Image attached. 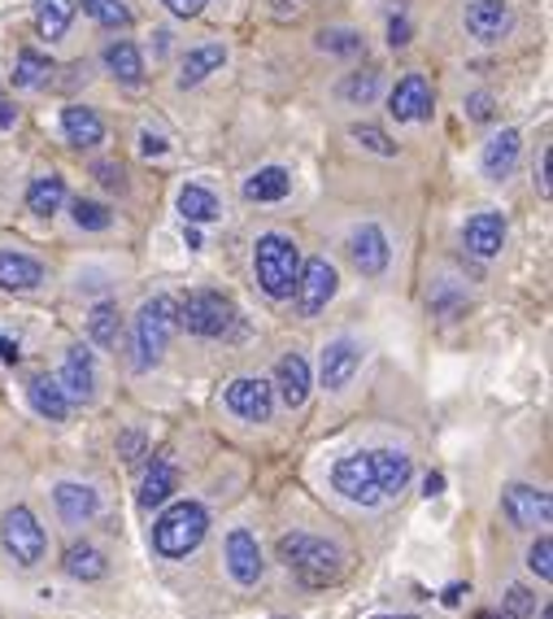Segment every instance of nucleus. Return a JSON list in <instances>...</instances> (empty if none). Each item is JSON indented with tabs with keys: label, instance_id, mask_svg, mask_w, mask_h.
Instances as JSON below:
<instances>
[{
	"label": "nucleus",
	"instance_id": "f03ea898",
	"mask_svg": "<svg viewBox=\"0 0 553 619\" xmlns=\"http://www.w3.org/2000/svg\"><path fill=\"white\" fill-rule=\"evenodd\" d=\"M253 271H257V284H261L266 297H275V302L293 297L297 275H302V249H297V240H288L284 232L257 236V245H253Z\"/></svg>",
	"mask_w": 553,
	"mask_h": 619
},
{
	"label": "nucleus",
	"instance_id": "ea45409f",
	"mask_svg": "<svg viewBox=\"0 0 553 619\" xmlns=\"http://www.w3.org/2000/svg\"><path fill=\"white\" fill-rule=\"evenodd\" d=\"M318 49L353 57V52H362V36H357V31H323V36H318Z\"/></svg>",
	"mask_w": 553,
	"mask_h": 619
},
{
	"label": "nucleus",
	"instance_id": "4c0bfd02",
	"mask_svg": "<svg viewBox=\"0 0 553 619\" xmlns=\"http://www.w3.org/2000/svg\"><path fill=\"white\" fill-rule=\"evenodd\" d=\"M527 616H536V598H532V589L510 584V589H505V619H527Z\"/></svg>",
	"mask_w": 553,
	"mask_h": 619
},
{
	"label": "nucleus",
	"instance_id": "4be33fe9",
	"mask_svg": "<svg viewBox=\"0 0 553 619\" xmlns=\"http://www.w3.org/2000/svg\"><path fill=\"white\" fill-rule=\"evenodd\" d=\"M105 66H109V75H113L122 88H140V83H145V57H140V49H136L131 40H113V45L105 49Z\"/></svg>",
	"mask_w": 553,
	"mask_h": 619
},
{
	"label": "nucleus",
	"instance_id": "2eb2a0df",
	"mask_svg": "<svg viewBox=\"0 0 553 619\" xmlns=\"http://www.w3.org/2000/svg\"><path fill=\"white\" fill-rule=\"evenodd\" d=\"M357 366H362V345L357 341H332L323 350V362H318V380H323L327 393H340L357 375Z\"/></svg>",
	"mask_w": 553,
	"mask_h": 619
},
{
	"label": "nucleus",
	"instance_id": "aec40b11",
	"mask_svg": "<svg viewBox=\"0 0 553 619\" xmlns=\"http://www.w3.org/2000/svg\"><path fill=\"white\" fill-rule=\"evenodd\" d=\"M371 471H375L379 493L384 498H397L405 484H409V475H414V463H409V454H402V450H375L371 454Z\"/></svg>",
	"mask_w": 553,
	"mask_h": 619
},
{
	"label": "nucleus",
	"instance_id": "49530a36",
	"mask_svg": "<svg viewBox=\"0 0 553 619\" xmlns=\"http://www.w3.org/2000/svg\"><path fill=\"white\" fill-rule=\"evenodd\" d=\"M140 149H145L149 157H161L166 154V140H161V136H152V131H145V136H140Z\"/></svg>",
	"mask_w": 553,
	"mask_h": 619
},
{
	"label": "nucleus",
	"instance_id": "ddd939ff",
	"mask_svg": "<svg viewBox=\"0 0 553 619\" xmlns=\"http://www.w3.org/2000/svg\"><path fill=\"white\" fill-rule=\"evenodd\" d=\"M510 27H514V13H510L505 0H475V4L466 9V31H471L480 45H497V40H505Z\"/></svg>",
	"mask_w": 553,
	"mask_h": 619
},
{
	"label": "nucleus",
	"instance_id": "f257e3e1",
	"mask_svg": "<svg viewBox=\"0 0 553 619\" xmlns=\"http://www.w3.org/2000/svg\"><path fill=\"white\" fill-rule=\"evenodd\" d=\"M279 559L309 589H323V584L340 580V571H345V550L323 541V537H309V532L279 537Z\"/></svg>",
	"mask_w": 553,
	"mask_h": 619
},
{
	"label": "nucleus",
	"instance_id": "6ab92c4d",
	"mask_svg": "<svg viewBox=\"0 0 553 619\" xmlns=\"http://www.w3.org/2000/svg\"><path fill=\"white\" fill-rule=\"evenodd\" d=\"M45 284V266L18 249H0V288L4 293H31Z\"/></svg>",
	"mask_w": 553,
	"mask_h": 619
},
{
	"label": "nucleus",
	"instance_id": "09e8293b",
	"mask_svg": "<svg viewBox=\"0 0 553 619\" xmlns=\"http://www.w3.org/2000/svg\"><path fill=\"white\" fill-rule=\"evenodd\" d=\"M423 493H427V498H441V493H445V475H436V471H432V475L423 480Z\"/></svg>",
	"mask_w": 553,
	"mask_h": 619
},
{
	"label": "nucleus",
	"instance_id": "39448f33",
	"mask_svg": "<svg viewBox=\"0 0 553 619\" xmlns=\"http://www.w3.org/2000/svg\"><path fill=\"white\" fill-rule=\"evenodd\" d=\"M175 318H179V327H188L192 336H205V341H214V336H227L231 332V323H236V306L223 297V293H188L184 302H175Z\"/></svg>",
	"mask_w": 553,
	"mask_h": 619
},
{
	"label": "nucleus",
	"instance_id": "7c9ffc66",
	"mask_svg": "<svg viewBox=\"0 0 553 619\" xmlns=\"http://www.w3.org/2000/svg\"><path fill=\"white\" fill-rule=\"evenodd\" d=\"M75 18V0H36V27L45 40H61L70 31Z\"/></svg>",
	"mask_w": 553,
	"mask_h": 619
},
{
	"label": "nucleus",
	"instance_id": "0eeeda50",
	"mask_svg": "<svg viewBox=\"0 0 553 619\" xmlns=\"http://www.w3.org/2000/svg\"><path fill=\"white\" fill-rule=\"evenodd\" d=\"M336 288H340L336 266H332L327 258H309L302 266V275H297V288H293L297 310H302L305 318H314L318 310H327V302L336 297Z\"/></svg>",
	"mask_w": 553,
	"mask_h": 619
},
{
	"label": "nucleus",
	"instance_id": "e433bc0d",
	"mask_svg": "<svg viewBox=\"0 0 553 619\" xmlns=\"http://www.w3.org/2000/svg\"><path fill=\"white\" fill-rule=\"evenodd\" d=\"M375 92H379V75L375 70H362V75H349L345 83H340V97L353 105H371L375 101Z\"/></svg>",
	"mask_w": 553,
	"mask_h": 619
},
{
	"label": "nucleus",
	"instance_id": "37998d69",
	"mask_svg": "<svg viewBox=\"0 0 553 619\" xmlns=\"http://www.w3.org/2000/svg\"><path fill=\"white\" fill-rule=\"evenodd\" d=\"M92 175L101 179L105 188H118V193L127 188V175H122V166H113V161H97V166H92Z\"/></svg>",
	"mask_w": 553,
	"mask_h": 619
},
{
	"label": "nucleus",
	"instance_id": "412c9836",
	"mask_svg": "<svg viewBox=\"0 0 553 619\" xmlns=\"http://www.w3.org/2000/svg\"><path fill=\"white\" fill-rule=\"evenodd\" d=\"M275 384H279V397H284V406H305V397H309V362L302 354H284L279 366H275Z\"/></svg>",
	"mask_w": 553,
	"mask_h": 619
},
{
	"label": "nucleus",
	"instance_id": "2f4dec72",
	"mask_svg": "<svg viewBox=\"0 0 553 619\" xmlns=\"http://www.w3.org/2000/svg\"><path fill=\"white\" fill-rule=\"evenodd\" d=\"M179 214H184L188 223H214V218L223 214V206H218V197H214L209 188L188 184V188L179 193Z\"/></svg>",
	"mask_w": 553,
	"mask_h": 619
},
{
	"label": "nucleus",
	"instance_id": "4d7b16f0",
	"mask_svg": "<svg viewBox=\"0 0 553 619\" xmlns=\"http://www.w3.org/2000/svg\"><path fill=\"white\" fill-rule=\"evenodd\" d=\"M375 619H414V616H375Z\"/></svg>",
	"mask_w": 553,
	"mask_h": 619
},
{
	"label": "nucleus",
	"instance_id": "9d476101",
	"mask_svg": "<svg viewBox=\"0 0 553 619\" xmlns=\"http://www.w3.org/2000/svg\"><path fill=\"white\" fill-rule=\"evenodd\" d=\"M227 411L240 414L245 423H266L270 411H275V389H270L261 375L231 380V384H227Z\"/></svg>",
	"mask_w": 553,
	"mask_h": 619
},
{
	"label": "nucleus",
	"instance_id": "603ef678",
	"mask_svg": "<svg viewBox=\"0 0 553 619\" xmlns=\"http://www.w3.org/2000/svg\"><path fill=\"white\" fill-rule=\"evenodd\" d=\"M462 598H466V584H450V589H445V598H441V602H445V607H457V602H462Z\"/></svg>",
	"mask_w": 553,
	"mask_h": 619
},
{
	"label": "nucleus",
	"instance_id": "c9c22d12",
	"mask_svg": "<svg viewBox=\"0 0 553 619\" xmlns=\"http://www.w3.org/2000/svg\"><path fill=\"white\" fill-rule=\"evenodd\" d=\"M70 218H75V227H83V232H105V227H113V209L101 206V202H88V197H79V202L70 206Z\"/></svg>",
	"mask_w": 553,
	"mask_h": 619
},
{
	"label": "nucleus",
	"instance_id": "8fccbe9b",
	"mask_svg": "<svg viewBox=\"0 0 553 619\" xmlns=\"http://www.w3.org/2000/svg\"><path fill=\"white\" fill-rule=\"evenodd\" d=\"M136 454H140V432H131V436H122V459L131 463Z\"/></svg>",
	"mask_w": 553,
	"mask_h": 619
},
{
	"label": "nucleus",
	"instance_id": "c756f323",
	"mask_svg": "<svg viewBox=\"0 0 553 619\" xmlns=\"http://www.w3.org/2000/svg\"><path fill=\"white\" fill-rule=\"evenodd\" d=\"M61 202H66V179L61 175H40V179H31V188H27V209L31 214H40V218H49V214H57L61 209Z\"/></svg>",
	"mask_w": 553,
	"mask_h": 619
},
{
	"label": "nucleus",
	"instance_id": "dca6fc26",
	"mask_svg": "<svg viewBox=\"0 0 553 619\" xmlns=\"http://www.w3.org/2000/svg\"><path fill=\"white\" fill-rule=\"evenodd\" d=\"M61 393L70 397V402H92V393H97V362L92 354L83 350V345H75L66 362H61Z\"/></svg>",
	"mask_w": 553,
	"mask_h": 619
},
{
	"label": "nucleus",
	"instance_id": "58836bf2",
	"mask_svg": "<svg viewBox=\"0 0 553 619\" xmlns=\"http://www.w3.org/2000/svg\"><path fill=\"white\" fill-rule=\"evenodd\" d=\"M353 140H362L371 154H384V157L397 154V145L388 140V131H379V127H371V122H357V127H353Z\"/></svg>",
	"mask_w": 553,
	"mask_h": 619
},
{
	"label": "nucleus",
	"instance_id": "72a5a7b5",
	"mask_svg": "<svg viewBox=\"0 0 553 619\" xmlns=\"http://www.w3.org/2000/svg\"><path fill=\"white\" fill-rule=\"evenodd\" d=\"M49 70H52V61L45 52L22 49L18 52V66H13V83H18V88H40V83L49 79Z\"/></svg>",
	"mask_w": 553,
	"mask_h": 619
},
{
	"label": "nucleus",
	"instance_id": "6e6552de",
	"mask_svg": "<svg viewBox=\"0 0 553 619\" xmlns=\"http://www.w3.org/2000/svg\"><path fill=\"white\" fill-rule=\"evenodd\" d=\"M332 484H336V493H345L349 502H362V507H379L384 502V493L375 484V471H371V454L340 459L336 471H332Z\"/></svg>",
	"mask_w": 553,
	"mask_h": 619
},
{
	"label": "nucleus",
	"instance_id": "864d4df0",
	"mask_svg": "<svg viewBox=\"0 0 553 619\" xmlns=\"http://www.w3.org/2000/svg\"><path fill=\"white\" fill-rule=\"evenodd\" d=\"M184 240H188V249H201V232H197V223L184 227Z\"/></svg>",
	"mask_w": 553,
	"mask_h": 619
},
{
	"label": "nucleus",
	"instance_id": "f3484780",
	"mask_svg": "<svg viewBox=\"0 0 553 619\" xmlns=\"http://www.w3.org/2000/svg\"><path fill=\"white\" fill-rule=\"evenodd\" d=\"M227 571L236 584H257L261 580V550H257V537L236 528L227 537Z\"/></svg>",
	"mask_w": 553,
	"mask_h": 619
},
{
	"label": "nucleus",
	"instance_id": "a211bd4d",
	"mask_svg": "<svg viewBox=\"0 0 553 619\" xmlns=\"http://www.w3.org/2000/svg\"><path fill=\"white\" fill-rule=\"evenodd\" d=\"M61 131H66V140H70L75 149H97L105 140L101 114L88 109V105H66V109H61Z\"/></svg>",
	"mask_w": 553,
	"mask_h": 619
},
{
	"label": "nucleus",
	"instance_id": "423d86ee",
	"mask_svg": "<svg viewBox=\"0 0 553 619\" xmlns=\"http://www.w3.org/2000/svg\"><path fill=\"white\" fill-rule=\"evenodd\" d=\"M0 541H4V554L18 563V568H36L49 550V537L40 528V519L31 507H9V515L0 523Z\"/></svg>",
	"mask_w": 553,
	"mask_h": 619
},
{
	"label": "nucleus",
	"instance_id": "cd10ccee",
	"mask_svg": "<svg viewBox=\"0 0 553 619\" xmlns=\"http://www.w3.org/2000/svg\"><path fill=\"white\" fill-rule=\"evenodd\" d=\"M223 61H227V49H223V45H201V49H192L184 57V66H179V88H197V83H205Z\"/></svg>",
	"mask_w": 553,
	"mask_h": 619
},
{
	"label": "nucleus",
	"instance_id": "1a4fd4ad",
	"mask_svg": "<svg viewBox=\"0 0 553 619\" xmlns=\"http://www.w3.org/2000/svg\"><path fill=\"white\" fill-rule=\"evenodd\" d=\"M432 109H436V92H432L427 75H402L397 88L388 92V114L397 122H423V118H432Z\"/></svg>",
	"mask_w": 553,
	"mask_h": 619
},
{
	"label": "nucleus",
	"instance_id": "5fc2aeb1",
	"mask_svg": "<svg viewBox=\"0 0 553 619\" xmlns=\"http://www.w3.org/2000/svg\"><path fill=\"white\" fill-rule=\"evenodd\" d=\"M0 127H13V105L0 97Z\"/></svg>",
	"mask_w": 553,
	"mask_h": 619
},
{
	"label": "nucleus",
	"instance_id": "3c124183",
	"mask_svg": "<svg viewBox=\"0 0 553 619\" xmlns=\"http://www.w3.org/2000/svg\"><path fill=\"white\" fill-rule=\"evenodd\" d=\"M18 358H22V354H18V345H13L9 336H0V362H9V366H13Z\"/></svg>",
	"mask_w": 553,
	"mask_h": 619
},
{
	"label": "nucleus",
	"instance_id": "a19ab883",
	"mask_svg": "<svg viewBox=\"0 0 553 619\" xmlns=\"http://www.w3.org/2000/svg\"><path fill=\"white\" fill-rule=\"evenodd\" d=\"M527 568L536 571L541 580H553V541L550 537H536V546L527 550Z\"/></svg>",
	"mask_w": 553,
	"mask_h": 619
},
{
	"label": "nucleus",
	"instance_id": "f8f14e48",
	"mask_svg": "<svg viewBox=\"0 0 553 619\" xmlns=\"http://www.w3.org/2000/svg\"><path fill=\"white\" fill-rule=\"evenodd\" d=\"M462 245L475 254V258H497L505 245V218L497 209H480L466 218L462 227Z\"/></svg>",
	"mask_w": 553,
	"mask_h": 619
},
{
	"label": "nucleus",
	"instance_id": "a878e982",
	"mask_svg": "<svg viewBox=\"0 0 553 619\" xmlns=\"http://www.w3.org/2000/svg\"><path fill=\"white\" fill-rule=\"evenodd\" d=\"M519 145H523L519 131H510V127L497 131V136L484 145V175H488V179H505V175L514 170V161H519Z\"/></svg>",
	"mask_w": 553,
	"mask_h": 619
},
{
	"label": "nucleus",
	"instance_id": "13d9d810",
	"mask_svg": "<svg viewBox=\"0 0 553 619\" xmlns=\"http://www.w3.org/2000/svg\"><path fill=\"white\" fill-rule=\"evenodd\" d=\"M541 619H553V611H550V607H545V611H541Z\"/></svg>",
	"mask_w": 553,
	"mask_h": 619
},
{
	"label": "nucleus",
	"instance_id": "79ce46f5",
	"mask_svg": "<svg viewBox=\"0 0 553 619\" xmlns=\"http://www.w3.org/2000/svg\"><path fill=\"white\" fill-rule=\"evenodd\" d=\"M466 114H471L475 122H488V118L497 114V101H493L488 92H471V97H466Z\"/></svg>",
	"mask_w": 553,
	"mask_h": 619
},
{
	"label": "nucleus",
	"instance_id": "6e6d98bb",
	"mask_svg": "<svg viewBox=\"0 0 553 619\" xmlns=\"http://www.w3.org/2000/svg\"><path fill=\"white\" fill-rule=\"evenodd\" d=\"M475 619H505V616H497V611H480Z\"/></svg>",
	"mask_w": 553,
	"mask_h": 619
},
{
	"label": "nucleus",
	"instance_id": "bb28decb",
	"mask_svg": "<svg viewBox=\"0 0 553 619\" xmlns=\"http://www.w3.org/2000/svg\"><path fill=\"white\" fill-rule=\"evenodd\" d=\"M179 489V471L175 463H166V459H157L149 466V475L140 480V507L152 511V507H161V502H170V493Z\"/></svg>",
	"mask_w": 553,
	"mask_h": 619
},
{
	"label": "nucleus",
	"instance_id": "473e14b6",
	"mask_svg": "<svg viewBox=\"0 0 553 619\" xmlns=\"http://www.w3.org/2000/svg\"><path fill=\"white\" fill-rule=\"evenodd\" d=\"M118 327H122V314L113 302H101V306L88 314V336L101 345V350H113L118 345Z\"/></svg>",
	"mask_w": 553,
	"mask_h": 619
},
{
	"label": "nucleus",
	"instance_id": "c85d7f7f",
	"mask_svg": "<svg viewBox=\"0 0 553 619\" xmlns=\"http://www.w3.org/2000/svg\"><path fill=\"white\" fill-rule=\"evenodd\" d=\"M61 568H66V576L70 580H83V584H92V580H105V571H109V563H105V554L97 550V546H70L66 550V559H61Z\"/></svg>",
	"mask_w": 553,
	"mask_h": 619
},
{
	"label": "nucleus",
	"instance_id": "7ed1b4c3",
	"mask_svg": "<svg viewBox=\"0 0 553 619\" xmlns=\"http://www.w3.org/2000/svg\"><path fill=\"white\" fill-rule=\"evenodd\" d=\"M209 532V515L201 502H175L166 515L152 523V550L161 559H188Z\"/></svg>",
	"mask_w": 553,
	"mask_h": 619
},
{
	"label": "nucleus",
	"instance_id": "b1692460",
	"mask_svg": "<svg viewBox=\"0 0 553 619\" xmlns=\"http://www.w3.org/2000/svg\"><path fill=\"white\" fill-rule=\"evenodd\" d=\"M293 193V175L284 170V166H261L253 179H245V197L249 202H284Z\"/></svg>",
	"mask_w": 553,
	"mask_h": 619
},
{
	"label": "nucleus",
	"instance_id": "c03bdc74",
	"mask_svg": "<svg viewBox=\"0 0 553 619\" xmlns=\"http://www.w3.org/2000/svg\"><path fill=\"white\" fill-rule=\"evenodd\" d=\"M409 36H414L409 18H402V13H397V18L388 22V45H393V49H405V45H409Z\"/></svg>",
	"mask_w": 553,
	"mask_h": 619
},
{
	"label": "nucleus",
	"instance_id": "4468645a",
	"mask_svg": "<svg viewBox=\"0 0 553 619\" xmlns=\"http://www.w3.org/2000/svg\"><path fill=\"white\" fill-rule=\"evenodd\" d=\"M349 258H353V266H357L362 275H384V266H388V258H393V249H388V236H384L375 223H362V227H353Z\"/></svg>",
	"mask_w": 553,
	"mask_h": 619
},
{
	"label": "nucleus",
	"instance_id": "de8ad7c7",
	"mask_svg": "<svg viewBox=\"0 0 553 619\" xmlns=\"http://www.w3.org/2000/svg\"><path fill=\"white\" fill-rule=\"evenodd\" d=\"M536 188H541V197H550V154H541V166H536Z\"/></svg>",
	"mask_w": 553,
	"mask_h": 619
},
{
	"label": "nucleus",
	"instance_id": "20e7f679",
	"mask_svg": "<svg viewBox=\"0 0 553 619\" xmlns=\"http://www.w3.org/2000/svg\"><path fill=\"white\" fill-rule=\"evenodd\" d=\"M175 327H179L175 297H152V302L140 306V314H136V366L140 371H149V366L161 362L170 336H175Z\"/></svg>",
	"mask_w": 553,
	"mask_h": 619
},
{
	"label": "nucleus",
	"instance_id": "393cba45",
	"mask_svg": "<svg viewBox=\"0 0 553 619\" xmlns=\"http://www.w3.org/2000/svg\"><path fill=\"white\" fill-rule=\"evenodd\" d=\"M27 397H31L36 414H45L49 423H61V419L70 414V397L61 393V384L49 380V375H36V380L27 384Z\"/></svg>",
	"mask_w": 553,
	"mask_h": 619
},
{
	"label": "nucleus",
	"instance_id": "f704fd0d",
	"mask_svg": "<svg viewBox=\"0 0 553 619\" xmlns=\"http://www.w3.org/2000/svg\"><path fill=\"white\" fill-rule=\"evenodd\" d=\"M79 4H83V13H88L97 27H105V31H118V27L131 22V9H127L122 0H79Z\"/></svg>",
	"mask_w": 553,
	"mask_h": 619
},
{
	"label": "nucleus",
	"instance_id": "a18cd8bd",
	"mask_svg": "<svg viewBox=\"0 0 553 619\" xmlns=\"http://www.w3.org/2000/svg\"><path fill=\"white\" fill-rule=\"evenodd\" d=\"M161 4H166L175 18H197L205 9V0H161Z\"/></svg>",
	"mask_w": 553,
	"mask_h": 619
},
{
	"label": "nucleus",
	"instance_id": "9b49d317",
	"mask_svg": "<svg viewBox=\"0 0 553 619\" xmlns=\"http://www.w3.org/2000/svg\"><path fill=\"white\" fill-rule=\"evenodd\" d=\"M502 511L514 528H545L553 515L550 493L545 489H532V484H510L502 498Z\"/></svg>",
	"mask_w": 553,
	"mask_h": 619
},
{
	"label": "nucleus",
	"instance_id": "5701e85b",
	"mask_svg": "<svg viewBox=\"0 0 553 619\" xmlns=\"http://www.w3.org/2000/svg\"><path fill=\"white\" fill-rule=\"evenodd\" d=\"M52 502H57V511H61V519L66 523H83V519L97 515V493L88 489V484H75V480H66V484H57L52 489Z\"/></svg>",
	"mask_w": 553,
	"mask_h": 619
}]
</instances>
